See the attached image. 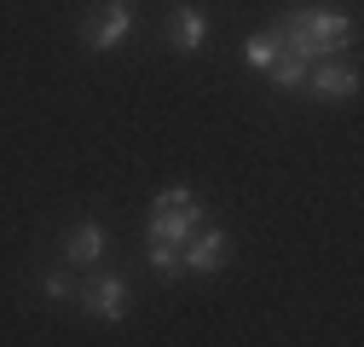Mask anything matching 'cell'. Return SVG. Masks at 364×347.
Wrapping results in <instances>:
<instances>
[{
    "instance_id": "obj_4",
    "label": "cell",
    "mask_w": 364,
    "mask_h": 347,
    "mask_svg": "<svg viewBox=\"0 0 364 347\" xmlns=\"http://www.w3.org/2000/svg\"><path fill=\"white\" fill-rule=\"evenodd\" d=\"M208 220V208H203V197H191V203H168V208H151V226H145V243H186L197 226Z\"/></svg>"
},
{
    "instance_id": "obj_10",
    "label": "cell",
    "mask_w": 364,
    "mask_h": 347,
    "mask_svg": "<svg viewBox=\"0 0 364 347\" xmlns=\"http://www.w3.org/2000/svg\"><path fill=\"white\" fill-rule=\"evenodd\" d=\"M266 75H272V87H278V93H295V87L306 81V58H295V53H278V64H272Z\"/></svg>"
},
{
    "instance_id": "obj_5",
    "label": "cell",
    "mask_w": 364,
    "mask_h": 347,
    "mask_svg": "<svg viewBox=\"0 0 364 347\" xmlns=\"http://www.w3.org/2000/svg\"><path fill=\"white\" fill-rule=\"evenodd\" d=\"M179 255H186V272H220L225 260H232V237H225L214 220H203L186 243H179Z\"/></svg>"
},
{
    "instance_id": "obj_3",
    "label": "cell",
    "mask_w": 364,
    "mask_h": 347,
    "mask_svg": "<svg viewBox=\"0 0 364 347\" xmlns=\"http://www.w3.org/2000/svg\"><path fill=\"white\" fill-rule=\"evenodd\" d=\"M75 307L87 319H105V324H122L127 319V278L122 272H93L75 284Z\"/></svg>"
},
{
    "instance_id": "obj_12",
    "label": "cell",
    "mask_w": 364,
    "mask_h": 347,
    "mask_svg": "<svg viewBox=\"0 0 364 347\" xmlns=\"http://www.w3.org/2000/svg\"><path fill=\"white\" fill-rule=\"evenodd\" d=\"M41 295H47V301H75V284L64 272H41Z\"/></svg>"
},
{
    "instance_id": "obj_1",
    "label": "cell",
    "mask_w": 364,
    "mask_h": 347,
    "mask_svg": "<svg viewBox=\"0 0 364 347\" xmlns=\"http://www.w3.org/2000/svg\"><path fill=\"white\" fill-rule=\"evenodd\" d=\"M272 35H278L284 53L318 64V58H341V53L353 47L358 23H353V12H341V6H284L278 23H272Z\"/></svg>"
},
{
    "instance_id": "obj_6",
    "label": "cell",
    "mask_w": 364,
    "mask_h": 347,
    "mask_svg": "<svg viewBox=\"0 0 364 347\" xmlns=\"http://www.w3.org/2000/svg\"><path fill=\"white\" fill-rule=\"evenodd\" d=\"M306 93L312 99H358V70L353 64H341V58H318V64H306Z\"/></svg>"
},
{
    "instance_id": "obj_9",
    "label": "cell",
    "mask_w": 364,
    "mask_h": 347,
    "mask_svg": "<svg viewBox=\"0 0 364 347\" xmlns=\"http://www.w3.org/2000/svg\"><path fill=\"white\" fill-rule=\"evenodd\" d=\"M278 53H284V47H278V35H272V29H260V35H249V41H243V64H249V70H260V75L278 64Z\"/></svg>"
},
{
    "instance_id": "obj_11",
    "label": "cell",
    "mask_w": 364,
    "mask_h": 347,
    "mask_svg": "<svg viewBox=\"0 0 364 347\" xmlns=\"http://www.w3.org/2000/svg\"><path fill=\"white\" fill-rule=\"evenodd\" d=\"M151 272H156V278L186 272V255H179V243H151Z\"/></svg>"
},
{
    "instance_id": "obj_8",
    "label": "cell",
    "mask_w": 364,
    "mask_h": 347,
    "mask_svg": "<svg viewBox=\"0 0 364 347\" xmlns=\"http://www.w3.org/2000/svg\"><path fill=\"white\" fill-rule=\"evenodd\" d=\"M168 47L173 53H203L208 47V12L203 6H173L168 12Z\"/></svg>"
},
{
    "instance_id": "obj_2",
    "label": "cell",
    "mask_w": 364,
    "mask_h": 347,
    "mask_svg": "<svg viewBox=\"0 0 364 347\" xmlns=\"http://www.w3.org/2000/svg\"><path fill=\"white\" fill-rule=\"evenodd\" d=\"M81 47L87 53H116L122 41L133 35V6L127 0H105V6H93V12H81Z\"/></svg>"
},
{
    "instance_id": "obj_7",
    "label": "cell",
    "mask_w": 364,
    "mask_h": 347,
    "mask_svg": "<svg viewBox=\"0 0 364 347\" xmlns=\"http://www.w3.org/2000/svg\"><path fill=\"white\" fill-rule=\"evenodd\" d=\"M105 255H110V232L99 220H75L64 232V260H70V267H99Z\"/></svg>"
}]
</instances>
